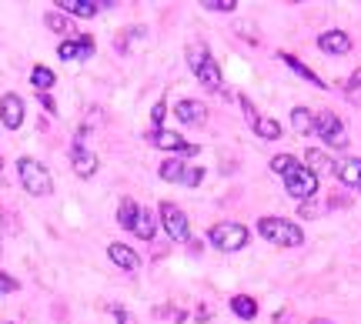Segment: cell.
Masks as SVG:
<instances>
[{
  "mask_svg": "<svg viewBox=\"0 0 361 324\" xmlns=\"http://www.w3.org/2000/svg\"><path fill=\"white\" fill-rule=\"evenodd\" d=\"M184 57H187V67H191V74L198 77V80H201V84L207 87V91H224V74H221V64L211 57L207 44H201V40L187 44Z\"/></svg>",
  "mask_w": 361,
  "mask_h": 324,
  "instance_id": "obj_1",
  "label": "cell"
},
{
  "mask_svg": "<svg viewBox=\"0 0 361 324\" xmlns=\"http://www.w3.org/2000/svg\"><path fill=\"white\" fill-rule=\"evenodd\" d=\"M258 234L268 244H278V248H301V244H305L301 224H294V221H288V218H261Z\"/></svg>",
  "mask_w": 361,
  "mask_h": 324,
  "instance_id": "obj_2",
  "label": "cell"
},
{
  "mask_svg": "<svg viewBox=\"0 0 361 324\" xmlns=\"http://www.w3.org/2000/svg\"><path fill=\"white\" fill-rule=\"evenodd\" d=\"M17 177H21V184H24V191L30 198H51L54 194L51 171L40 161H34V157H21L17 161Z\"/></svg>",
  "mask_w": 361,
  "mask_h": 324,
  "instance_id": "obj_3",
  "label": "cell"
},
{
  "mask_svg": "<svg viewBox=\"0 0 361 324\" xmlns=\"http://www.w3.org/2000/svg\"><path fill=\"white\" fill-rule=\"evenodd\" d=\"M248 227L244 224H237V221H224V224H214L211 231H207V241L214 244L218 251H241L244 244H248Z\"/></svg>",
  "mask_w": 361,
  "mask_h": 324,
  "instance_id": "obj_4",
  "label": "cell"
},
{
  "mask_svg": "<svg viewBox=\"0 0 361 324\" xmlns=\"http://www.w3.org/2000/svg\"><path fill=\"white\" fill-rule=\"evenodd\" d=\"M314 134L321 141H328L331 148H348V130H345V124H341V117H338L335 111L314 114Z\"/></svg>",
  "mask_w": 361,
  "mask_h": 324,
  "instance_id": "obj_5",
  "label": "cell"
},
{
  "mask_svg": "<svg viewBox=\"0 0 361 324\" xmlns=\"http://www.w3.org/2000/svg\"><path fill=\"white\" fill-rule=\"evenodd\" d=\"M157 214H161V224H164V231H167V238H171V241H184V244L191 241V224H187V214L180 211L178 204L164 200Z\"/></svg>",
  "mask_w": 361,
  "mask_h": 324,
  "instance_id": "obj_6",
  "label": "cell"
},
{
  "mask_svg": "<svg viewBox=\"0 0 361 324\" xmlns=\"http://www.w3.org/2000/svg\"><path fill=\"white\" fill-rule=\"evenodd\" d=\"M284 191H288L294 200H311L314 194H318V177L311 174L308 167L298 164L291 174H284Z\"/></svg>",
  "mask_w": 361,
  "mask_h": 324,
  "instance_id": "obj_7",
  "label": "cell"
},
{
  "mask_svg": "<svg viewBox=\"0 0 361 324\" xmlns=\"http://www.w3.org/2000/svg\"><path fill=\"white\" fill-rule=\"evenodd\" d=\"M148 137V144H154L157 150H178V154H198V144H187L180 134H174V130H167V127H161V130H148L144 134Z\"/></svg>",
  "mask_w": 361,
  "mask_h": 324,
  "instance_id": "obj_8",
  "label": "cell"
},
{
  "mask_svg": "<svg viewBox=\"0 0 361 324\" xmlns=\"http://www.w3.org/2000/svg\"><path fill=\"white\" fill-rule=\"evenodd\" d=\"M57 57H60V60H91V57H94V37H91V34H78V37L60 40Z\"/></svg>",
  "mask_w": 361,
  "mask_h": 324,
  "instance_id": "obj_9",
  "label": "cell"
},
{
  "mask_svg": "<svg viewBox=\"0 0 361 324\" xmlns=\"http://www.w3.org/2000/svg\"><path fill=\"white\" fill-rule=\"evenodd\" d=\"M71 164H74V174L84 177V181H91V177L97 174V167H101L97 154L84 148V141H80V137L74 141V148H71Z\"/></svg>",
  "mask_w": 361,
  "mask_h": 324,
  "instance_id": "obj_10",
  "label": "cell"
},
{
  "mask_svg": "<svg viewBox=\"0 0 361 324\" xmlns=\"http://www.w3.org/2000/svg\"><path fill=\"white\" fill-rule=\"evenodd\" d=\"M107 7H110V0H60L57 3V10L64 17H97Z\"/></svg>",
  "mask_w": 361,
  "mask_h": 324,
  "instance_id": "obj_11",
  "label": "cell"
},
{
  "mask_svg": "<svg viewBox=\"0 0 361 324\" xmlns=\"http://www.w3.org/2000/svg\"><path fill=\"white\" fill-rule=\"evenodd\" d=\"M27 111H24V100L17 97V94H3L0 97V124L7 127V130H17V127L24 124Z\"/></svg>",
  "mask_w": 361,
  "mask_h": 324,
  "instance_id": "obj_12",
  "label": "cell"
},
{
  "mask_svg": "<svg viewBox=\"0 0 361 324\" xmlns=\"http://www.w3.org/2000/svg\"><path fill=\"white\" fill-rule=\"evenodd\" d=\"M174 117H178L180 124H191V127H201L207 117V107L201 100H178L174 104Z\"/></svg>",
  "mask_w": 361,
  "mask_h": 324,
  "instance_id": "obj_13",
  "label": "cell"
},
{
  "mask_svg": "<svg viewBox=\"0 0 361 324\" xmlns=\"http://www.w3.org/2000/svg\"><path fill=\"white\" fill-rule=\"evenodd\" d=\"M107 257H110L117 268H124V271H137V268H141V257H137V251L128 248V244H121V241H114V244L107 248Z\"/></svg>",
  "mask_w": 361,
  "mask_h": 324,
  "instance_id": "obj_14",
  "label": "cell"
},
{
  "mask_svg": "<svg viewBox=\"0 0 361 324\" xmlns=\"http://www.w3.org/2000/svg\"><path fill=\"white\" fill-rule=\"evenodd\" d=\"M318 50H325V54H348L351 50V37L345 30H325L318 37Z\"/></svg>",
  "mask_w": 361,
  "mask_h": 324,
  "instance_id": "obj_15",
  "label": "cell"
},
{
  "mask_svg": "<svg viewBox=\"0 0 361 324\" xmlns=\"http://www.w3.org/2000/svg\"><path fill=\"white\" fill-rule=\"evenodd\" d=\"M335 174L341 177V184L351 191V187H361V157H345L335 164Z\"/></svg>",
  "mask_w": 361,
  "mask_h": 324,
  "instance_id": "obj_16",
  "label": "cell"
},
{
  "mask_svg": "<svg viewBox=\"0 0 361 324\" xmlns=\"http://www.w3.org/2000/svg\"><path fill=\"white\" fill-rule=\"evenodd\" d=\"M305 161H308V171L314 177L318 174H335V157L331 154H325V150H318V148H311L308 154H305Z\"/></svg>",
  "mask_w": 361,
  "mask_h": 324,
  "instance_id": "obj_17",
  "label": "cell"
},
{
  "mask_svg": "<svg viewBox=\"0 0 361 324\" xmlns=\"http://www.w3.org/2000/svg\"><path fill=\"white\" fill-rule=\"evenodd\" d=\"M278 57L284 60V67H288V71H294L298 77H305V80H308V84H314V87H325V80H321V77L314 74V71H311V67L305 64V60H298L294 54H284V50H281Z\"/></svg>",
  "mask_w": 361,
  "mask_h": 324,
  "instance_id": "obj_18",
  "label": "cell"
},
{
  "mask_svg": "<svg viewBox=\"0 0 361 324\" xmlns=\"http://www.w3.org/2000/svg\"><path fill=\"white\" fill-rule=\"evenodd\" d=\"M134 234L141 238V241H151L157 234V218L154 211H148V207H141L137 211V221H134Z\"/></svg>",
  "mask_w": 361,
  "mask_h": 324,
  "instance_id": "obj_19",
  "label": "cell"
},
{
  "mask_svg": "<svg viewBox=\"0 0 361 324\" xmlns=\"http://www.w3.org/2000/svg\"><path fill=\"white\" fill-rule=\"evenodd\" d=\"M231 311L241 318V321H255V318H258V301L251 298V294H234Z\"/></svg>",
  "mask_w": 361,
  "mask_h": 324,
  "instance_id": "obj_20",
  "label": "cell"
},
{
  "mask_svg": "<svg viewBox=\"0 0 361 324\" xmlns=\"http://www.w3.org/2000/svg\"><path fill=\"white\" fill-rule=\"evenodd\" d=\"M30 84H34V91H37V94H51V87L57 84V74H54L51 67L37 64V67L30 71Z\"/></svg>",
  "mask_w": 361,
  "mask_h": 324,
  "instance_id": "obj_21",
  "label": "cell"
},
{
  "mask_svg": "<svg viewBox=\"0 0 361 324\" xmlns=\"http://www.w3.org/2000/svg\"><path fill=\"white\" fill-rule=\"evenodd\" d=\"M184 161L180 157H167V161H161V167H157V174L161 181H167V184H180V177H184Z\"/></svg>",
  "mask_w": 361,
  "mask_h": 324,
  "instance_id": "obj_22",
  "label": "cell"
},
{
  "mask_svg": "<svg viewBox=\"0 0 361 324\" xmlns=\"http://www.w3.org/2000/svg\"><path fill=\"white\" fill-rule=\"evenodd\" d=\"M137 211H141V204H137L134 198H121V207H117V224L124 227V231H134Z\"/></svg>",
  "mask_w": 361,
  "mask_h": 324,
  "instance_id": "obj_23",
  "label": "cell"
},
{
  "mask_svg": "<svg viewBox=\"0 0 361 324\" xmlns=\"http://www.w3.org/2000/svg\"><path fill=\"white\" fill-rule=\"evenodd\" d=\"M291 127H294V134H314V114H311L308 107H294L291 111Z\"/></svg>",
  "mask_w": 361,
  "mask_h": 324,
  "instance_id": "obj_24",
  "label": "cell"
},
{
  "mask_svg": "<svg viewBox=\"0 0 361 324\" xmlns=\"http://www.w3.org/2000/svg\"><path fill=\"white\" fill-rule=\"evenodd\" d=\"M255 134L264 137V141H278V137H281V124H278L275 117H261L258 124H255Z\"/></svg>",
  "mask_w": 361,
  "mask_h": 324,
  "instance_id": "obj_25",
  "label": "cell"
},
{
  "mask_svg": "<svg viewBox=\"0 0 361 324\" xmlns=\"http://www.w3.org/2000/svg\"><path fill=\"white\" fill-rule=\"evenodd\" d=\"M44 24L51 27L54 34H67V30H71V17H64L60 10H47V14H44Z\"/></svg>",
  "mask_w": 361,
  "mask_h": 324,
  "instance_id": "obj_26",
  "label": "cell"
},
{
  "mask_svg": "<svg viewBox=\"0 0 361 324\" xmlns=\"http://www.w3.org/2000/svg\"><path fill=\"white\" fill-rule=\"evenodd\" d=\"M294 167H298V161H294L291 154H275V157H271V171H275V174L284 177V174H291Z\"/></svg>",
  "mask_w": 361,
  "mask_h": 324,
  "instance_id": "obj_27",
  "label": "cell"
},
{
  "mask_svg": "<svg viewBox=\"0 0 361 324\" xmlns=\"http://www.w3.org/2000/svg\"><path fill=\"white\" fill-rule=\"evenodd\" d=\"M201 7L211 10V14H231V10H237V3H234V0H205Z\"/></svg>",
  "mask_w": 361,
  "mask_h": 324,
  "instance_id": "obj_28",
  "label": "cell"
},
{
  "mask_svg": "<svg viewBox=\"0 0 361 324\" xmlns=\"http://www.w3.org/2000/svg\"><path fill=\"white\" fill-rule=\"evenodd\" d=\"M237 104H241V111H244V121H248V127L255 130V124H258V121H261L258 107H255V104H251V100H248V97H237Z\"/></svg>",
  "mask_w": 361,
  "mask_h": 324,
  "instance_id": "obj_29",
  "label": "cell"
},
{
  "mask_svg": "<svg viewBox=\"0 0 361 324\" xmlns=\"http://www.w3.org/2000/svg\"><path fill=\"white\" fill-rule=\"evenodd\" d=\"M201 181H205V167H184V177H180L184 187H198Z\"/></svg>",
  "mask_w": 361,
  "mask_h": 324,
  "instance_id": "obj_30",
  "label": "cell"
},
{
  "mask_svg": "<svg viewBox=\"0 0 361 324\" xmlns=\"http://www.w3.org/2000/svg\"><path fill=\"white\" fill-rule=\"evenodd\" d=\"M164 117H167V100L161 97L154 107H151V121H154V130H161V127H164Z\"/></svg>",
  "mask_w": 361,
  "mask_h": 324,
  "instance_id": "obj_31",
  "label": "cell"
},
{
  "mask_svg": "<svg viewBox=\"0 0 361 324\" xmlns=\"http://www.w3.org/2000/svg\"><path fill=\"white\" fill-rule=\"evenodd\" d=\"M234 30H237V34H244V40H248V44H258V40H261L258 27L251 24V21H241V24L234 27Z\"/></svg>",
  "mask_w": 361,
  "mask_h": 324,
  "instance_id": "obj_32",
  "label": "cell"
},
{
  "mask_svg": "<svg viewBox=\"0 0 361 324\" xmlns=\"http://www.w3.org/2000/svg\"><path fill=\"white\" fill-rule=\"evenodd\" d=\"M107 311L117 318V324H134V318H130V314L124 311V308H121V304H107Z\"/></svg>",
  "mask_w": 361,
  "mask_h": 324,
  "instance_id": "obj_33",
  "label": "cell"
},
{
  "mask_svg": "<svg viewBox=\"0 0 361 324\" xmlns=\"http://www.w3.org/2000/svg\"><path fill=\"white\" fill-rule=\"evenodd\" d=\"M21 284H17V277H10V275H3L0 271V294H10V291H17Z\"/></svg>",
  "mask_w": 361,
  "mask_h": 324,
  "instance_id": "obj_34",
  "label": "cell"
},
{
  "mask_svg": "<svg viewBox=\"0 0 361 324\" xmlns=\"http://www.w3.org/2000/svg\"><path fill=\"white\" fill-rule=\"evenodd\" d=\"M355 91H361V67L348 77V84H345V94H355Z\"/></svg>",
  "mask_w": 361,
  "mask_h": 324,
  "instance_id": "obj_35",
  "label": "cell"
},
{
  "mask_svg": "<svg viewBox=\"0 0 361 324\" xmlns=\"http://www.w3.org/2000/svg\"><path fill=\"white\" fill-rule=\"evenodd\" d=\"M37 100L44 104V111H47V114H57V104H54L51 94H37Z\"/></svg>",
  "mask_w": 361,
  "mask_h": 324,
  "instance_id": "obj_36",
  "label": "cell"
},
{
  "mask_svg": "<svg viewBox=\"0 0 361 324\" xmlns=\"http://www.w3.org/2000/svg\"><path fill=\"white\" fill-rule=\"evenodd\" d=\"M318 211H321V207H318V204H311V200H305V204H301V218H314Z\"/></svg>",
  "mask_w": 361,
  "mask_h": 324,
  "instance_id": "obj_37",
  "label": "cell"
},
{
  "mask_svg": "<svg viewBox=\"0 0 361 324\" xmlns=\"http://www.w3.org/2000/svg\"><path fill=\"white\" fill-rule=\"evenodd\" d=\"M348 100H351L355 107H361V91H355V94H348Z\"/></svg>",
  "mask_w": 361,
  "mask_h": 324,
  "instance_id": "obj_38",
  "label": "cell"
},
{
  "mask_svg": "<svg viewBox=\"0 0 361 324\" xmlns=\"http://www.w3.org/2000/svg\"><path fill=\"white\" fill-rule=\"evenodd\" d=\"M311 324H331V321H311Z\"/></svg>",
  "mask_w": 361,
  "mask_h": 324,
  "instance_id": "obj_39",
  "label": "cell"
},
{
  "mask_svg": "<svg viewBox=\"0 0 361 324\" xmlns=\"http://www.w3.org/2000/svg\"><path fill=\"white\" fill-rule=\"evenodd\" d=\"M0 167H3V157H0Z\"/></svg>",
  "mask_w": 361,
  "mask_h": 324,
  "instance_id": "obj_40",
  "label": "cell"
}]
</instances>
